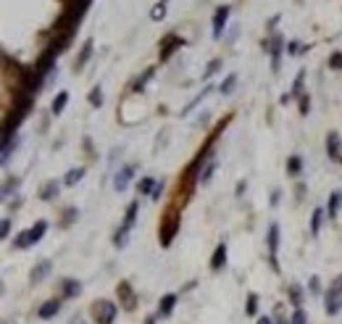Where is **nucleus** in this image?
Masks as SVG:
<instances>
[{"label":"nucleus","instance_id":"1","mask_svg":"<svg viewBox=\"0 0 342 324\" xmlns=\"http://www.w3.org/2000/svg\"><path fill=\"white\" fill-rule=\"evenodd\" d=\"M48 232V224L45 221H37V224L32 227V229H27V232H21L19 237H16V248H29V245H34V243H40L42 240V235Z\"/></svg>","mask_w":342,"mask_h":324},{"label":"nucleus","instance_id":"2","mask_svg":"<svg viewBox=\"0 0 342 324\" xmlns=\"http://www.w3.org/2000/svg\"><path fill=\"white\" fill-rule=\"evenodd\" d=\"M93 316L97 324H113V319H116V303L97 300V303H93Z\"/></svg>","mask_w":342,"mask_h":324},{"label":"nucleus","instance_id":"3","mask_svg":"<svg viewBox=\"0 0 342 324\" xmlns=\"http://www.w3.org/2000/svg\"><path fill=\"white\" fill-rule=\"evenodd\" d=\"M326 303H324V308H326V314L329 316H334V314H340V308H342V277L337 282L329 288V292H326Z\"/></svg>","mask_w":342,"mask_h":324},{"label":"nucleus","instance_id":"4","mask_svg":"<svg viewBox=\"0 0 342 324\" xmlns=\"http://www.w3.org/2000/svg\"><path fill=\"white\" fill-rule=\"evenodd\" d=\"M177 229H179V216L169 214V216H166V221H163V227H161V245H163V248H169V245H171Z\"/></svg>","mask_w":342,"mask_h":324},{"label":"nucleus","instance_id":"5","mask_svg":"<svg viewBox=\"0 0 342 324\" xmlns=\"http://www.w3.org/2000/svg\"><path fill=\"white\" fill-rule=\"evenodd\" d=\"M226 19H229V5H221V8L216 11V16H214V37H216V40H221Z\"/></svg>","mask_w":342,"mask_h":324},{"label":"nucleus","instance_id":"6","mask_svg":"<svg viewBox=\"0 0 342 324\" xmlns=\"http://www.w3.org/2000/svg\"><path fill=\"white\" fill-rule=\"evenodd\" d=\"M326 153H329V158L342 161V145H340V135L337 132H329V137H326Z\"/></svg>","mask_w":342,"mask_h":324},{"label":"nucleus","instance_id":"7","mask_svg":"<svg viewBox=\"0 0 342 324\" xmlns=\"http://www.w3.org/2000/svg\"><path fill=\"white\" fill-rule=\"evenodd\" d=\"M132 174H134V166H124L121 172L116 174V180H113V187H116L119 192H124L129 187V180H132Z\"/></svg>","mask_w":342,"mask_h":324},{"label":"nucleus","instance_id":"8","mask_svg":"<svg viewBox=\"0 0 342 324\" xmlns=\"http://www.w3.org/2000/svg\"><path fill=\"white\" fill-rule=\"evenodd\" d=\"M182 45H185V40H182V37H177V35L166 37V42L161 45V61H166L177 48H182Z\"/></svg>","mask_w":342,"mask_h":324},{"label":"nucleus","instance_id":"9","mask_svg":"<svg viewBox=\"0 0 342 324\" xmlns=\"http://www.w3.org/2000/svg\"><path fill=\"white\" fill-rule=\"evenodd\" d=\"M119 298H121V306H124V308H134V303H137V298H134L132 288H129V282L119 285Z\"/></svg>","mask_w":342,"mask_h":324},{"label":"nucleus","instance_id":"10","mask_svg":"<svg viewBox=\"0 0 342 324\" xmlns=\"http://www.w3.org/2000/svg\"><path fill=\"white\" fill-rule=\"evenodd\" d=\"M340 206H342V190H334L332 198H329V206H326V214H329V219H334V216H337Z\"/></svg>","mask_w":342,"mask_h":324},{"label":"nucleus","instance_id":"11","mask_svg":"<svg viewBox=\"0 0 342 324\" xmlns=\"http://www.w3.org/2000/svg\"><path fill=\"white\" fill-rule=\"evenodd\" d=\"M61 311V300H48L45 306H40V319H50Z\"/></svg>","mask_w":342,"mask_h":324},{"label":"nucleus","instance_id":"12","mask_svg":"<svg viewBox=\"0 0 342 324\" xmlns=\"http://www.w3.org/2000/svg\"><path fill=\"white\" fill-rule=\"evenodd\" d=\"M226 264V245L224 243H218V248L214 253V258H211V269H221Z\"/></svg>","mask_w":342,"mask_h":324},{"label":"nucleus","instance_id":"13","mask_svg":"<svg viewBox=\"0 0 342 324\" xmlns=\"http://www.w3.org/2000/svg\"><path fill=\"white\" fill-rule=\"evenodd\" d=\"M174 303H177V295H174V292L163 295V298H161V306H158V314H161V316H169V314L174 311Z\"/></svg>","mask_w":342,"mask_h":324},{"label":"nucleus","instance_id":"14","mask_svg":"<svg viewBox=\"0 0 342 324\" xmlns=\"http://www.w3.org/2000/svg\"><path fill=\"white\" fill-rule=\"evenodd\" d=\"M277 248H279V227L271 224L269 227V251H271V261L277 256Z\"/></svg>","mask_w":342,"mask_h":324},{"label":"nucleus","instance_id":"15","mask_svg":"<svg viewBox=\"0 0 342 324\" xmlns=\"http://www.w3.org/2000/svg\"><path fill=\"white\" fill-rule=\"evenodd\" d=\"M90 56H93V40H87L85 45H82V53H79V58H77V64H74V66L82 69V66L87 64V58H90Z\"/></svg>","mask_w":342,"mask_h":324},{"label":"nucleus","instance_id":"16","mask_svg":"<svg viewBox=\"0 0 342 324\" xmlns=\"http://www.w3.org/2000/svg\"><path fill=\"white\" fill-rule=\"evenodd\" d=\"M66 103H68V92H58V95H56V100H53V106H50V111L58 116V113L66 108Z\"/></svg>","mask_w":342,"mask_h":324},{"label":"nucleus","instance_id":"17","mask_svg":"<svg viewBox=\"0 0 342 324\" xmlns=\"http://www.w3.org/2000/svg\"><path fill=\"white\" fill-rule=\"evenodd\" d=\"M279 56H282V37H274L271 40V58H274V69H279Z\"/></svg>","mask_w":342,"mask_h":324},{"label":"nucleus","instance_id":"18","mask_svg":"<svg viewBox=\"0 0 342 324\" xmlns=\"http://www.w3.org/2000/svg\"><path fill=\"white\" fill-rule=\"evenodd\" d=\"M48 272H50V261H42L37 269H32V274H29V277H32V282H42Z\"/></svg>","mask_w":342,"mask_h":324},{"label":"nucleus","instance_id":"19","mask_svg":"<svg viewBox=\"0 0 342 324\" xmlns=\"http://www.w3.org/2000/svg\"><path fill=\"white\" fill-rule=\"evenodd\" d=\"M79 290H82V285L77 280H66L63 282V295H79Z\"/></svg>","mask_w":342,"mask_h":324},{"label":"nucleus","instance_id":"20","mask_svg":"<svg viewBox=\"0 0 342 324\" xmlns=\"http://www.w3.org/2000/svg\"><path fill=\"white\" fill-rule=\"evenodd\" d=\"M40 195H42V200H53V195H58V182H48Z\"/></svg>","mask_w":342,"mask_h":324},{"label":"nucleus","instance_id":"21","mask_svg":"<svg viewBox=\"0 0 342 324\" xmlns=\"http://www.w3.org/2000/svg\"><path fill=\"white\" fill-rule=\"evenodd\" d=\"M321 219H324V211H321V208H316L313 219H311V232H313V235H318V229H321Z\"/></svg>","mask_w":342,"mask_h":324},{"label":"nucleus","instance_id":"22","mask_svg":"<svg viewBox=\"0 0 342 324\" xmlns=\"http://www.w3.org/2000/svg\"><path fill=\"white\" fill-rule=\"evenodd\" d=\"M82 177H85V169L79 166V169H71V172L66 174V180H63V182H66V184H77Z\"/></svg>","mask_w":342,"mask_h":324},{"label":"nucleus","instance_id":"23","mask_svg":"<svg viewBox=\"0 0 342 324\" xmlns=\"http://www.w3.org/2000/svg\"><path fill=\"white\" fill-rule=\"evenodd\" d=\"M234 84H237V74H229V76H226V79L221 82V92H224V95H232Z\"/></svg>","mask_w":342,"mask_h":324},{"label":"nucleus","instance_id":"24","mask_svg":"<svg viewBox=\"0 0 342 324\" xmlns=\"http://www.w3.org/2000/svg\"><path fill=\"white\" fill-rule=\"evenodd\" d=\"M290 324H308V316L303 314V308H295V314H292Z\"/></svg>","mask_w":342,"mask_h":324},{"label":"nucleus","instance_id":"25","mask_svg":"<svg viewBox=\"0 0 342 324\" xmlns=\"http://www.w3.org/2000/svg\"><path fill=\"white\" fill-rule=\"evenodd\" d=\"M308 111H311V98L303 92V95H300V113H303V116H308Z\"/></svg>","mask_w":342,"mask_h":324},{"label":"nucleus","instance_id":"26","mask_svg":"<svg viewBox=\"0 0 342 324\" xmlns=\"http://www.w3.org/2000/svg\"><path fill=\"white\" fill-rule=\"evenodd\" d=\"M90 103H93V106H103V95H100V87H95L93 92H90Z\"/></svg>","mask_w":342,"mask_h":324},{"label":"nucleus","instance_id":"27","mask_svg":"<svg viewBox=\"0 0 342 324\" xmlns=\"http://www.w3.org/2000/svg\"><path fill=\"white\" fill-rule=\"evenodd\" d=\"M150 76H153V69H148V72H145V74H142V79H137V84H134V90H137V92H140L142 87H145V82L150 79Z\"/></svg>","mask_w":342,"mask_h":324},{"label":"nucleus","instance_id":"28","mask_svg":"<svg viewBox=\"0 0 342 324\" xmlns=\"http://www.w3.org/2000/svg\"><path fill=\"white\" fill-rule=\"evenodd\" d=\"M255 308H258V295H255V292H250V295H248V314H255Z\"/></svg>","mask_w":342,"mask_h":324},{"label":"nucleus","instance_id":"29","mask_svg":"<svg viewBox=\"0 0 342 324\" xmlns=\"http://www.w3.org/2000/svg\"><path fill=\"white\" fill-rule=\"evenodd\" d=\"M218 69H221V61H218V58H214V61H211V64H208V69H205V76H211V74H216V72H218Z\"/></svg>","mask_w":342,"mask_h":324},{"label":"nucleus","instance_id":"30","mask_svg":"<svg viewBox=\"0 0 342 324\" xmlns=\"http://www.w3.org/2000/svg\"><path fill=\"white\" fill-rule=\"evenodd\" d=\"M150 16H153L155 21H158V19H163V16H166V5H163V3H158L155 8H153V13H150Z\"/></svg>","mask_w":342,"mask_h":324},{"label":"nucleus","instance_id":"31","mask_svg":"<svg viewBox=\"0 0 342 324\" xmlns=\"http://www.w3.org/2000/svg\"><path fill=\"white\" fill-rule=\"evenodd\" d=\"M153 187H155V182L150 180V177H148V180H142V182H140V192H153Z\"/></svg>","mask_w":342,"mask_h":324},{"label":"nucleus","instance_id":"32","mask_svg":"<svg viewBox=\"0 0 342 324\" xmlns=\"http://www.w3.org/2000/svg\"><path fill=\"white\" fill-rule=\"evenodd\" d=\"M329 66L332 69H342V53H334L332 61H329Z\"/></svg>","mask_w":342,"mask_h":324},{"label":"nucleus","instance_id":"33","mask_svg":"<svg viewBox=\"0 0 342 324\" xmlns=\"http://www.w3.org/2000/svg\"><path fill=\"white\" fill-rule=\"evenodd\" d=\"M287 48H290V56H300V53H303V45L300 42H290Z\"/></svg>","mask_w":342,"mask_h":324},{"label":"nucleus","instance_id":"34","mask_svg":"<svg viewBox=\"0 0 342 324\" xmlns=\"http://www.w3.org/2000/svg\"><path fill=\"white\" fill-rule=\"evenodd\" d=\"M300 87H303V72L298 74V79H295V87H292V95H303V92H300Z\"/></svg>","mask_w":342,"mask_h":324},{"label":"nucleus","instance_id":"35","mask_svg":"<svg viewBox=\"0 0 342 324\" xmlns=\"http://www.w3.org/2000/svg\"><path fill=\"white\" fill-rule=\"evenodd\" d=\"M290 172H292V174H298V172H300V158H298V156H292V158H290Z\"/></svg>","mask_w":342,"mask_h":324},{"label":"nucleus","instance_id":"36","mask_svg":"<svg viewBox=\"0 0 342 324\" xmlns=\"http://www.w3.org/2000/svg\"><path fill=\"white\" fill-rule=\"evenodd\" d=\"M290 295H292V303L300 308V290L298 288H290Z\"/></svg>","mask_w":342,"mask_h":324},{"label":"nucleus","instance_id":"37","mask_svg":"<svg viewBox=\"0 0 342 324\" xmlns=\"http://www.w3.org/2000/svg\"><path fill=\"white\" fill-rule=\"evenodd\" d=\"M63 216H66V219H63V224H71V221H74V216H79V214L74 211V208H68V211H66Z\"/></svg>","mask_w":342,"mask_h":324},{"label":"nucleus","instance_id":"38","mask_svg":"<svg viewBox=\"0 0 342 324\" xmlns=\"http://www.w3.org/2000/svg\"><path fill=\"white\" fill-rule=\"evenodd\" d=\"M0 232H3V237H8V232H11V221L8 219H3V229H0Z\"/></svg>","mask_w":342,"mask_h":324},{"label":"nucleus","instance_id":"39","mask_svg":"<svg viewBox=\"0 0 342 324\" xmlns=\"http://www.w3.org/2000/svg\"><path fill=\"white\" fill-rule=\"evenodd\" d=\"M161 190H163V184H158V182H155V187H153V192H150V198L155 200L158 195H161Z\"/></svg>","mask_w":342,"mask_h":324},{"label":"nucleus","instance_id":"40","mask_svg":"<svg viewBox=\"0 0 342 324\" xmlns=\"http://www.w3.org/2000/svg\"><path fill=\"white\" fill-rule=\"evenodd\" d=\"M258 324H274L271 319H266V316H261V319H258Z\"/></svg>","mask_w":342,"mask_h":324},{"label":"nucleus","instance_id":"41","mask_svg":"<svg viewBox=\"0 0 342 324\" xmlns=\"http://www.w3.org/2000/svg\"><path fill=\"white\" fill-rule=\"evenodd\" d=\"M279 324H287V322H279Z\"/></svg>","mask_w":342,"mask_h":324}]
</instances>
